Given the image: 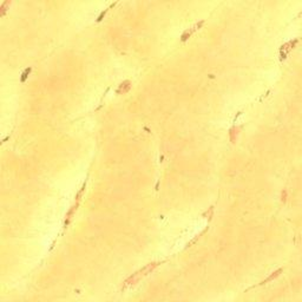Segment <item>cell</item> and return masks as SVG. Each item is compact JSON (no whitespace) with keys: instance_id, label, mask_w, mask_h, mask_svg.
I'll use <instances>...</instances> for the list:
<instances>
[{"instance_id":"1","label":"cell","mask_w":302,"mask_h":302,"mask_svg":"<svg viewBox=\"0 0 302 302\" xmlns=\"http://www.w3.org/2000/svg\"><path fill=\"white\" fill-rule=\"evenodd\" d=\"M159 265V262H154V263H149V265H147L144 268H142L140 270H138V272H136L135 274H132L127 280L124 282V284H123V290H125L126 288H129V287H131V286H133V284H136L137 282H139L140 281V279H143V277H145L147 276V274H150L154 269H155L157 265Z\"/></svg>"},{"instance_id":"2","label":"cell","mask_w":302,"mask_h":302,"mask_svg":"<svg viewBox=\"0 0 302 302\" xmlns=\"http://www.w3.org/2000/svg\"><path fill=\"white\" fill-rule=\"evenodd\" d=\"M203 24H204V22L202 20V22H197V24H195V25H194V26L191 27V29H186L184 33L182 34V37H181V40H182V41H185V40H186L188 38L190 37V36H191L192 33L195 32V31H197V29H201V26H202Z\"/></svg>"},{"instance_id":"3","label":"cell","mask_w":302,"mask_h":302,"mask_svg":"<svg viewBox=\"0 0 302 302\" xmlns=\"http://www.w3.org/2000/svg\"><path fill=\"white\" fill-rule=\"evenodd\" d=\"M296 43H297V40H294V41H289L287 44L282 45V47H281V59L286 58V56L288 54V52L294 47V45L296 44Z\"/></svg>"},{"instance_id":"4","label":"cell","mask_w":302,"mask_h":302,"mask_svg":"<svg viewBox=\"0 0 302 302\" xmlns=\"http://www.w3.org/2000/svg\"><path fill=\"white\" fill-rule=\"evenodd\" d=\"M78 204H79V201H77L76 203H74L73 206H72V208H71V210L67 213V215H66V220H65V222H64V228H67V226H69V223H70V221L72 220V216H73V214L76 213V210H77V208H78Z\"/></svg>"},{"instance_id":"5","label":"cell","mask_w":302,"mask_h":302,"mask_svg":"<svg viewBox=\"0 0 302 302\" xmlns=\"http://www.w3.org/2000/svg\"><path fill=\"white\" fill-rule=\"evenodd\" d=\"M130 88H131V83H130V80L123 81L119 85V88H117V93H126Z\"/></svg>"},{"instance_id":"6","label":"cell","mask_w":302,"mask_h":302,"mask_svg":"<svg viewBox=\"0 0 302 302\" xmlns=\"http://www.w3.org/2000/svg\"><path fill=\"white\" fill-rule=\"evenodd\" d=\"M280 273H282V269H279V270H276V272H275V273L272 274V275H270L269 277H267V279H265V281H262V282H261L260 284H265V283H267V282H269V281H272V280H273V279H275V277H277V276L280 275Z\"/></svg>"},{"instance_id":"7","label":"cell","mask_w":302,"mask_h":302,"mask_svg":"<svg viewBox=\"0 0 302 302\" xmlns=\"http://www.w3.org/2000/svg\"><path fill=\"white\" fill-rule=\"evenodd\" d=\"M31 70H32V69H31V67H29V69H26V70L24 71V73H22V83L26 80V78L29 77V72H31Z\"/></svg>"},{"instance_id":"8","label":"cell","mask_w":302,"mask_h":302,"mask_svg":"<svg viewBox=\"0 0 302 302\" xmlns=\"http://www.w3.org/2000/svg\"><path fill=\"white\" fill-rule=\"evenodd\" d=\"M236 135H237V129H236V127H233V129L230 130V140H231V142L235 140Z\"/></svg>"},{"instance_id":"9","label":"cell","mask_w":302,"mask_h":302,"mask_svg":"<svg viewBox=\"0 0 302 302\" xmlns=\"http://www.w3.org/2000/svg\"><path fill=\"white\" fill-rule=\"evenodd\" d=\"M10 1H5L4 4H2V6H1V15H4L5 14V12H6V8H7V6H10Z\"/></svg>"},{"instance_id":"10","label":"cell","mask_w":302,"mask_h":302,"mask_svg":"<svg viewBox=\"0 0 302 302\" xmlns=\"http://www.w3.org/2000/svg\"><path fill=\"white\" fill-rule=\"evenodd\" d=\"M286 199H287V191L283 190L282 191V202H286Z\"/></svg>"}]
</instances>
